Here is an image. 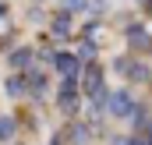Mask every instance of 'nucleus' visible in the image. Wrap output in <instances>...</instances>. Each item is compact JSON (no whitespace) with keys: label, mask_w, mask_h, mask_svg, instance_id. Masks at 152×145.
<instances>
[{"label":"nucleus","mask_w":152,"mask_h":145,"mask_svg":"<svg viewBox=\"0 0 152 145\" xmlns=\"http://www.w3.org/2000/svg\"><path fill=\"white\" fill-rule=\"evenodd\" d=\"M88 11V0H60V14H81Z\"/></svg>","instance_id":"7"},{"label":"nucleus","mask_w":152,"mask_h":145,"mask_svg":"<svg viewBox=\"0 0 152 145\" xmlns=\"http://www.w3.org/2000/svg\"><path fill=\"white\" fill-rule=\"evenodd\" d=\"M4 92H7L11 99H21V96L28 92V85H25V74H7V78H4Z\"/></svg>","instance_id":"3"},{"label":"nucleus","mask_w":152,"mask_h":145,"mask_svg":"<svg viewBox=\"0 0 152 145\" xmlns=\"http://www.w3.org/2000/svg\"><path fill=\"white\" fill-rule=\"evenodd\" d=\"M14 138H18V127H14V120H11V117H0V142H14Z\"/></svg>","instance_id":"6"},{"label":"nucleus","mask_w":152,"mask_h":145,"mask_svg":"<svg viewBox=\"0 0 152 145\" xmlns=\"http://www.w3.org/2000/svg\"><path fill=\"white\" fill-rule=\"evenodd\" d=\"M25 85H28V92H32L36 99H42V96L50 92V81H46V74H39V71L28 74V78H25Z\"/></svg>","instance_id":"5"},{"label":"nucleus","mask_w":152,"mask_h":145,"mask_svg":"<svg viewBox=\"0 0 152 145\" xmlns=\"http://www.w3.org/2000/svg\"><path fill=\"white\" fill-rule=\"evenodd\" d=\"M134 106H138V103H134V96H131L127 89H110V99H106V113H110V117L127 120Z\"/></svg>","instance_id":"1"},{"label":"nucleus","mask_w":152,"mask_h":145,"mask_svg":"<svg viewBox=\"0 0 152 145\" xmlns=\"http://www.w3.org/2000/svg\"><path fill=\"white\" fill-rule=\"evenodd\" d=\"M78 106H81V96H78V85H67V89H60V99H57V110L64 113V117H78Z\"/></svg>","instance_id":"2"},{"label":"nucleus","mask_w":152,"mask_h":145,"mask_svg":"<svg viewBox=\"0 0 152 145\" xmlns=\"http://www.w3.org/2000/svg\"><path fill=\"white\" fill-rule=\"evenodd\" d=\"M7 64H11L14 71H25V67L32 64V50H28V46H18V50H11V53H7Z\"/></svg>","instance_id":"4"}]
</instances>
